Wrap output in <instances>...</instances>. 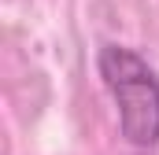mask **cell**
I'll list each match as a JSON object with an SVG mask.
<instances>
[{"label":"cell","instance_id":"cell-1","mask_svg":"<svg viewBox=\"0 0 159 155\" xmlns=\"http://www.w3.org/2000/svg\"><path fill=\"white\" fill-rule=\"evenodd\" d=\"M96 74L115 100L119 133L133 148H156L159 144V78L144 63L141 52L126 44H100L96 48Z\"/></svg>","mask_w":159,"mask_h":155}]
</instances>
